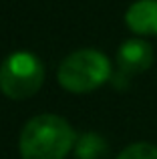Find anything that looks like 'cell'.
I'll use <instances>...</instances> for the list:
<instances>
[{
  "mask_svg": "<svg viewBox=\"0 0 157 159\" xmlns=\"http://www.w3.org/2000/svg\"><path fill=\"white\" fill-rule=\"evenodd\" d=\"M153 47L143 39H129L119 47L117 51V69L121 77H133V75L145 73L153 65Z\"/></svg>",
  "mask_w": 157,
  "mask_h": 159,
  "instance_id": "cell-4",
  "label": "cell"
},
{
  "mask_svg": "<svg viewBox=\"0 0 157 159\" xmlns=\"http://www.w3.org/2000/svg\"><path fill=\"white\" fill-rule=\"evenodd\" d=\"M77 159H107L109 157V143L99 133H83L75 143Z\"/></svg>",
  "mask_w": 157,
  "mask_h": 159,
  "instance_id": "cell-6",
  "label": "cell"
},
{
  "mask_svg": "<svg viewBox=\"0 0 157 159\" xmlns=\"http://www.w3.org/2000/svg\"><path fill=\"white\" fill-rule=\"evenodd\" d=\"M44 83V65L32 52H12L0 65V91L8 99L22 101L38 93Z\"/></svg>",
  "mask_w": 157,
  "mask_h": 159,
  "instance_id": "cell-3",
  "label": "cell"
},
{
  "mask_svg": "<svg viewBox=\"0 0 157 159\" xmlns=\"http://www.w3.org/2000/svg\"><path fill=\"white\" fill-rule=\"evenodd\" d=\"M125 24L139 36H157V0H137L125 12Z\"/></svg>",
  "mask_w": 157,
  "mask_h": 159,
  "instance_id": "cell-5",
  "label": "cell"
},
{
  "mask_svg": "<svg viewBox=\"0 0 157 159\" xmlns=\"http://www.w3.org/2000/svg\"><path fill=\"white\" fill-rule=\"evenodd\" d=\"M111 77V62L97 48H78L65 57L56 70L59 85L69 93H91Z\"/></svg>",
  "mask_w": 157,
  "mask_h": 159,
  "instance_id": "cell-2",
  "label": "cell"
},
{
  "mask_svg": "<svg viewBox=\"0 0 157 159\" xmlns=\"http://www.w3.org/2000/svg\"><path fill=\"white\" fill-rule=\"evenodd\" d=\"M117 159H157V145L147 141L131 143L119 153Z\"/></svg>",
  "mask_w": 157,
  "mask_h": 159,
  "instance_id": "cell-7",
  "label": "cell"
},
{
  "mask_svg": "<svg viewBox=\"0 0 157 159\" xmlns=\"http://www.w3.org/2000/svg\"><path fill=\"white\" fill-rule=\"evenodd\" d=\"M77 143L75 129L52 113L36 115L22 127L18 151L22 159H65Z\"/></svg>",
  "mask_w": 157,
  "mask_h": 159,
  "instance_id": "cell-1",
  "label": "cell"
}]
</instances>
